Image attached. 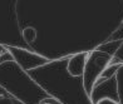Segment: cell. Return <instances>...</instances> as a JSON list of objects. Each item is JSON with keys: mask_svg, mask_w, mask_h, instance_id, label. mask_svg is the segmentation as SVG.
I'll return each instance as SVG.
<instances>
[{"mask_svg": "<svg viewBox=\"0 0 123 104\" xmlns=\"http://www.w3.org/2000/svg\"><path fill=\"white\" fill-rule=\"evenodd\" d=\"M5 54H9L8 49H6V45H3V44H0V58H1L3 55H5Z\"/></svg>", "mask_w": 123, "mask_h": 104, "instance_id": "obj_7", "label": "cell"}, {"mask_svg": "<svg viewBox=\"0 0 123 104\" xmlns=\"http://www.w3.org/2000/svg\"><path fill=\"white\" fill-rule=\"evenodd\" d=\"M21 36H23V39L28 43V44H31V43H34L38 38V31L35 28H33V26H26L21 30Z\"/></svg>", "mask_w": 123, "mask_h": 104, "instance_id": "obj_4", "label": "cell"}, {"mask_svg": "<svg viewBox=\"0 0 123 104\" xmlns=\"http://www.w3.org/2000/svg\"><path fill=\"white\" fill-rule=\"evenodd\" d=\"M88 55H89V52H79L69 57L68 62H67V72L70 76H74V78L83 76Z\"/></svg>", "mask_w": 123, "mask_h": 104, "instance_id": "obj_3", "label": "cell"}, {"mask_svg": "<svg viewBox=\"0 0 123 104\" xmlns=\"http://www.w3.org/2000/svg\"><path fill=\"white\" fill-rule=\"evenodd\" d=\"M6 49H8L12 59L18 64V67L20 69L25 70V72L26 70H31V69H37L39 67H43V65H45L50 62L48 58H45L42 54L30 52L24 48L6 45Z\"/></svg>", "mask_w": 123, "mask_h": 104, "instance_id": "obj_2", "label": "cell"}, {"mask_svg": "<svg viewBox=\"0 0 123 104\" xmlns=\"http://www.w3.org/2000/svg\"><path fill=\"white\" fill-rule=\"evenodd\" d=\"M0 104H25L23 102H20L19 99L12 97V95H4V94H0Z\"/></svg>", "mask_w": 123, "mask_h": 104, "instance_id": "obj_5", "label": "cell"}, {"mask_svg": "<svg viewBox=\"0 0 123 104\" xmlns=\"http://www.w3.org/2000/svg\"><path fill=\"white\" fill-rule=\"evenodd\" d=\"M96 104H122V102L112 99V98H100Z\"/></svg>", "mask_w": 123, "mask_h": 104, "instance_id": "obj_6", "label": "cell"}, {"mask_svg": "<svg viewBox=\"0 0 123 104\" xmlns=\"http://www.w3.org/2000/svg\"><path fill=\"white\" fill-rule=\"evenodd\" d=\"M112 59H113L112 55H109V54L104 53V52H100L98 49H94V50L89 52L86 70L82 76L83 89H84L86 94L89 98L92 97V93H93V89H94V85H96L97 80L105 70V68L111 64Z\"/></svg>", "mask_w": 123, "mask_h": 104, "instance_id": "obj_1", "label": "cell"}]
</instances>
